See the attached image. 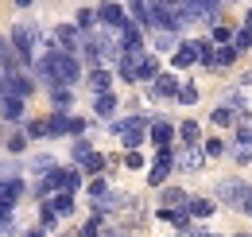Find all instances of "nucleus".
Returning <instances> with one entry per match:
<instances>
[{
	"label": "nucleus",
	"instance_id": "864d4df0",
	"mask_svg": "<svg viewBox=\"0 0 252 237\" xmlns=\"http://www.w3.org/2000/svg\"><path fill=\"white\" fill-rule=\"evenodd\" d=\"M233 237H249V234H233Z\"/></svg>",
	"mask_w": 252,
	"mask_h": 237
},
{
	"label": "nucleus",
	"instance_id": "20e7f679",
	"mask_svg": "<svg viewBox=\"0 0 252 237\" xmlns=\"http://www.w3.org/2000/svg\"><path fill=\"white\" fill-rule=\"evenodd\" d=\"M148 124H152V117H144V113H136V117H125V120H113V132L121 136V144L128 148H140L144 140H148Z\"/></svg>",
	"mask_w": 252,
	"mask_h": 237
},
{
	"label": "nucleus",
	"instance_id": "4468645a",
	"mask_svg": "<svg viewBox=\"0 0 252 237\" xmlns=\"http://www.w3.org/2000/svg\"><path fill=\"white\" fill-rule=\"evenodd\" d=\"M86 82H90V89H94V93H105V89H113V74H109L105 66H90Z\"/></svg>",
	"mask_w": 252,
	"mask_h": 237
},
{
	"label": "nucleus",
	"instance_id": "c9c22d12",
	"mask_svg": "<svg viewBox=\"0 0 252 237\" xmlns=\"http://www.w3.org/2000/svg\"><path fill=\"white\" fill-rule=\"evenodd\" d=\"M175 97H179V105H194V101H198V86L179 82V93H175Z\"/></svg>",
	"mask_w": 252,
	"mask_h": 237
},
{
	"label": "nucleus",
	"instance_id": "c756f323",
	"mask_svg": "<svg viewBox=\"0 0 252 237\" xmlns=\"http://www.w3.org/2000/svg\"><path fill=\"white\" fill-rule=\"evenodd\" d=\"M229 156H233L237 163H249V159H252V140H241V136H237L233 148H229Z\"/></svg>",
	"mask_w": 252,
	"mask_h": 237
},
{
	"label": "nucleus",
	"instance_id": "37998d69",
	"mask_svg": "<svg viewBox=\"0 0 252 237\" xmlns=\"http://www.w3.org/2000/svg\"><path fill=\"white\" fill-rule=\"evenodd\" d=\"M28 148V132H12L8 136V152H24Z\"/></svg>",
	"mask_w": 252,
	"mask_h": 237
},
{
	"label": "nucleus",
	"instance_id": "603ef678",
	"mask_svg": "<svg viewBox=\"0 0 252 237\" xmlns=\"http://www.w3.org/2000/svg\"><path fill=\"white\" fill-rule=\"evenodd\" d=\"M16 4H20V8H28V4H32V0H16Z\"/></svg>",
	"mask_w": 252,
	"mask_h": 237
},
{
	"label": "nucleus",
	"instance_id": "cd10ccee",
	"mask_svg": "<svg viewBox=\"0 0 252 237\" xmlns=\"http://www.w3.org/2000/svg\"><path fill=\"white\" fill-rule=\"evenodd\" d=\"M156 74H159V59L144 51V59H140V82H152Z\"/></svg>",
	"mask_w": 252,
	"mask_h": 237
},
{
	"label": "nucleus",
	"instance_id": "6e6552de",
	"mask_svg": "<svg viewBox=\"0 0 252 237\" xmlns=\"http://www.w3.org/2000/svg\"><path fill=\"white\" fill-rule=\"evenodd\" d=\"M140 59H144V51H121V59H117V78L140 82Z\"/></svg>",
	"mask_w": 252,
	"mask_h": 237
},
{
	"label": "nucleus",
	"instance_id": "4be33fe9",
	"mask_svg": "<svg viewBox=\"0 0 252 237\" xmlns=\"http://www.w3.org/2000/svg\"><path fill=\"white\" fill-rule=\"evenodd\" d=\"M175 136H183V144H198L202 140V124L198 120H183V124H175Z\"/></svg>",
	"mask_w": 252,
	"mask_h": 237
},
{
	"label": "nucleus",
	"instance_id": "393cba45",
	"mask_svg": "<svg viewBox=\"0 0 252 237\" xmlns=\"http://www.w3.org/2000/svg\"><path fill=\"white\" fill-rule=\"evenodd\" d=\"M39 226H43V230H47V234H51V230H55V226H59V210L51 206V202H47V198H43V202H39Z\"/></svg>",
	"mask_w": 252,
	"mask_h": 237
},
{
	"label": "nucleus",
	"instance_id": "1a4fd4ad",
	"mask_svg": "<svg viewBox=\"0 0 252 237\" xmlns=\"http://www.w3.org/2000/svg\"><path fill=\"white\" fill-rule=\"evenodd\" d=\"M24 101H28V97H20V93H0V120L20 124V120H24Z\"/></svg>",
	"mask_w": 252,
	"mask_h": 237
},
{
	"label": "nucleus",
	"instance_id": "ddd939ff",
	"mask_svg": "<svg viewBox=\"0 0 252 237\" xmlns=\"http://www.w3.org/2000/svg\"><path fill=\"white\" fill-rule=\"evenodd\" d=\"M179 93V78L175 74H156L152 78V97H175Z\"/></svg>",
	"mask_w": 252,
	"mask_h": 237
},
{
	"label": "nucleus",
	"instance_id": "dca6fc26",
	"mask_svg": "<svg viewBox=\"0 0 252 237\" xmlns=\"http://www.w3.org/2000/svg\"><path fill=\"white\" fill-rule=\"evenodd\" d=\"M190 47H194V59L206 70H214V39H190Z\"/></svg>",
	"mask_w": 252,
	"mask_h": 237
},
{
	"label": "nucleus",
	"instance_id": "4c0bfd02",
	"mask_svg": "<svg viewBox=\"0 0 252 237\" xmlns=\"http://www.w3.org/2000/svg\"><path fill=\"white\" fill-rule=\"evenodd\" d=\"M233 47H237V51H252V28L233 31Z\"/></svg>",
	"mask_w": 252,
	"mask_h": 237
},
{
	"label": "nucleus",
	"instance_id": "c85d7f7f",
	"mask_svg": "<svg viewBox=\"0 0 252 237\" xmlns=\"http://www.w3.org/2000/svg\"><path fill=\"white\" fill-rule=\"evenodd\" d=\"M51 101H55V113H70V105H74V97H70V89H66V86L51 89Z\"/></svg>",
	"mask_w": 252,
	"mask_h": 237
},
{
	"label": "nucleus",
	"instance_id": "b1692460",
	"mask_svg": "<svg viewBox=\"0 0 252 237\" xmlns=\"http://www.w3.org/2000/svg\"><path fill=\"white\" fill-rule=\"evenodd\" d=\"M47 136H70V117L66 113H51L47 117Z\"/></svg>",
	"mask_w": 252,
	"mask_h": 237
},
{
	"label": "nucleus",
	"instance_id": "c03bdc74",
	"mask_svg": "<svg viewBox=\"0 0 252 237\" xmlns=\"http://www.w3.org/2000/svg\"><path fill=\"white\" fill-rule=\"evenodd\" d=\"M210 39H214V47H218V43H233V31L221 28V24H214V35H210Z\"/></svg>",
	"mask_w": 252,
	"mask_h": 237
},
{
	"label": "nucleus",
	"instance_id": "bb28decb",
	"mask_svg": "<svg viewBox=\"0 0 252 237\" xmlns=\"http://www.w3.org/2000/svg\"><path fill=\"white\" fill-rule=\"evenodd\" d=\"M128 20H136L140 28H148V0H128Z\"/></svg>",
	"mask_w": 252,
	"mask_h": 237
},
{
	"label": "nucleus",
	"instance_id": "7ed1b4c3",
	"mask_svg": "<svg viewBox=\"0 0 252 237\" xmlns=\"http://www.w3.org/2000/svg\"><path fill=\"white\" fill-rule=\"evenodd\" d=\"M218 198L225 202V206L252 214V187L245 183V179H221L218 183Z\"/></svg>",
	"mask_w": 252,
	"mask_h": 237
},
{
	"label": "nucleus",
	"instance_id": "5701e85b",
	"mask_svg": "<svg viewBox=\"0 0 252 237\" xmlns=\"http://www.w3.org/2000/svg\"><path fill=\"white\" fill-rule=\"evenodd\" d=\"M187 191L183 187H163V195H159V206H187Z\"/></svg>",
	"mask_w": 252,
	"mask_h": 237
},
{
	"label": "nucleus",
	"instance_id": "a211bd4d",
	"mask_svg": "<svg viewBox=\"0 0 252 237\" xmlns=\"http://www.w3.org/2000/svg\"><path fill=\"white\" fill-rule=\"evenodd\" d=\"M194 47H190V39L187 43H179V47H175V51H171V66H175V70H187V66H194Z\"/></svg>",
	"mask_w": 252,
	"mask_h": 237
},
{
	"label": "nucleus",
	"instance_id": "f03ea898",
	"mask_svg": "<svg viewBox=\"0 0 252 237\" xmlns=\"http://www.w3.org/2000/svg\"><path fill=\"white\" fill-rule=\"evenodd\" d=\"M8 43L16 47L20 66H32V62H35V47L43 43V35H39V28H35V24H16V28H12V35H8Z\"/></svg>",
	"mask_w": 252,
	"mask_h": 237
},
{
	"label": "nucleus",
	"instance_id": "9b49d317",
	"mask_svg": "<svg viewBox=\"0 0 252 237\" xmlns=\"http://www.w3.org/2000/svg\"><path fill=\"white\" fill-rule=\"evenodd\" d=\"M117 105H121V101H117V93H113V89L94 93V113H97L101 120H113V117H117Z\"/></svg>",
	"mask_w": 252,
	"mask_h": 237
},
{
	"label": "nucleus",
	"instance_id": "473e14b6",
	"mask_svg": "<svg viewBox=\"0 0 252 237\" xmlns=\"http://www.w3.org/2000/svg\"><path fill=\"white\" fill-rule=\"evenodd\" d=\"M51 167H55V156H32V159H28V171H32V175H47Z\"/></svg>",
	"mask_w": 252,
	"mask_h": 237
},
{
	"label": "nucleus",
	"instance_id": "423d86ee",
	"mask_svg": "<svg viewBox=\"0 0 252 237\" xmlns=\"http://www.w3.org/2000/svg\"><path fill=\"white\" fill-rule=\"evenodd\" d=\"M175 167H183V171H202V167H206V148H198V144L175 148Z\"/></svg>",
	"mask_w": 252,
	"mask_h": 237
},
{
	"label": "nucleus",
	"instance_id": "9d476101",
	"mask_svg": "<svg viewBox=\"0 0 252 237\" xmlns=\"http://www.w3.org/2000/svg\"><path fill=\"white\" fill-rule=\"evenodd\" d=\"M121 51H144V31H140V24L136 20H125V28H121Z\"/></svg>",
	"mask_w": 252,
	"mask_h": 237
},
{
	"label": "nucleus",
	"instance_id": "79ce46f5",
	"mask_svg": "<svg viewBox=\"0 0 252 237\" xmlns=\"http://www.w3.org/2000/svg\"><path fill=\"white\" fill-rule=\"evenodd\" d=\"M125 167H132V171H140V167H144V156H140V148H128V152H125Z\"/></svg>",
	"mask_w": 252,
	"mask_h": 237
},
{
	"label": "nucleus",
	"instance_id": "8fccbe9b",
	"mask_svg": "<svg viewBox=\"0 0 252 237\" xmlns=\"http://www.w3.org/2000/svg\"><path fill=\"white\" fill-rule=\"evenodd\" d=\"M194 237H218V234H210V230H194Z\"/></svg>",
	"mask_w": 252,
	"mask_h": 237
},
{
	"label": "nucleus",
	"instance_id": "de8ad7c7",
	"mask_svg": "<svg viewBox=\"0 0 252 237\" xmlns=\"http://www.w3.org/2000/svg\"><path fill=\"white\" fill-rule=\"evenodd\" d=\"M86 132V120L82 117H70V136H82Z\"/></svg>",
	"mask_w": 252,
	"mask_h": 237
},
{
	"label": "nucleus",
	"instance_id": "5fc2aeb1",
	"mask_svg": "<svg viewBox=\"0 0 252 237\" xmlns=\"http://www.w3.org/2000/svg\"><path fill=\"white\" fill-rule=\"evenodd\" d=\"M0 78H4V70H0Z\"/></svg>",
	"mask_w": 252,
	"mask_h": 237
},
{
	"label": "nucleus",
	"instance_id": "f257e3e1",
	"mask_svg": "<svg viewBox=\"0 0 252 237\" xmlns=\"http://www.w3.org/2000/svg\"><path fill=\"white\" fill-rule=\"evenodd\" d=\"M47 62H51V70H55V78H59L63 86H74V82L82 78V59H78L74 51H59V47H47Z\"/></svg>",
	"mask_w": 252,
	"mask_h": 237
},
{
	"label": "nucleus",
	"instance_id": "a878e982",
	"mask_svg": "<svg viewBox=\"0 0 252 237\" xmlns=\"http://www.w3.org/2000/svg\"><path fill=\"white\" fill-rule=\"evenodd\" d=\"M210 120H214L218 128H229V124L237 120V109H233V105H218V109L210 113Z\"/></svg>",
	"mask_w": 252,
	"mask_h": 237
},
{
	"label": "nucleus",
	"instance_id": "a19ab883",
	"mask_svg": "<svg viewBox=\"0 0 252 237\" xmlns=\"http://www.w3.org/2000/svg\"><path fill=\"white\" fill-rule=\"evenodd\" d=\"M86 191H90V198H101V195H109V179H101V175H97L94 183L86 187Z\"/></svg>",
	"mask_w": 252,
	"mask_h": 237
},
{
	"label": "nucleus",
	"instance_id": "0eeeda50",
	"mask_svg": "<svg viewBox=\"0 0 252 237\" xmlns=\"http://www.w3.org/2000/svg\"><path fill=\"white\" fill-rule=\"evenodd\" d=\"M128 20V8H121L117 0H105V4H97V24H105V28L121 31Z\"/></svg>",
	"mask_w": 252,
	"mask_h": 237
},
{
	"label": "nucleus",
	"instance_id": "09e8293b",
	"mask_svg": "<svg viewBox=\"0 0 252 237\" xmlns=\"http://www.w3.org/2000/svg\"><path fill=\"white\" fill-rule=\"evenodd\" d=\"M20 237H47V230H43V226H32V230H24Z\"/></svg>",
	"mask_w": 252,
	"mask_h": 237
},
{
	"label": "nucleus",
	"instance_id": "f3484780",
	"mask_svg": "<svg viewBox=\"0 0 252 237\" xmlns=\"http://www.w3.org/2000/svg\"><path fill=\"white\" fill-rule=\"evenodd\" d=\"M237 55H241V51H237L233 43H218V47H214V70L233 66V62H237Z\"/></svg>",
	"mask_w": 252,
	"mask_h": 237
},
{
	"label": "nucleus",
	"instance_id": "f704fd0d",
	"mask_svg": "<svg viewBox=\"0 0 252 237\" xmlns=\"http://www.w3.org/2000/svg\"><path fill=\"white\" fill-rule=\"evenodd\" d=\"M82 31H90V28H97V8H78V20H74Z\"/></svg>",
	"mask_w": 252,
	"mask_h": 237
},
{
	"label": "nucleus",
	"instance_id": "ea45409f",
	"mask_svg": "<svg viewBox=\"0 0 252 237\" xmlns=\"http://www.w3.org/2000/svg\"><path fill=\"white\" fill-rule=\"evenodd\" d=\"M78 237H101V218H90V222H86V226H82V230H78Z\"/></svg>",
	"mask_w": 252,
	"mask_h": 237
},
{
	"label": "nucleus",
	"instance_id": "412c9836",
	"mask_svg": "<svg viewBox=\"0 0 252 237\" xmlns=\"http://www.w3.org/2000/svg\"><path fill=\"white\" fill-rule=\"evenodd\" d=\"M187 210H190V218H210V214L218 210V202H214V198H194V195H190Z\"/></svg>",
	"mask_w": 252,
	"mask_h": 237
},
{
	"label": "nucleus",
	"instance_id": "2eb2a0df",
	"mask_svg": "<svg viewBox=\"0 0 252 237\" xmlns=\"http://www.w3.org/2000/svg\"><path fill=\"white\" fill-rule=\"evenodd\" d=\"M0 70H4V74H16V70H20V55H16V47H12L4 35H0Z\"/></svg>",
	"mask_w": 252,
	"mask_h": 237
},
{
	"label": "nucleus",
	"instance_id": "39448f33",
	"mask_svg": "<svg viewBox=\"0 0 252 237\" xmlns=\"http://www.w3.org/2000/svg\"><path fill=\"white\" fill-rule=\"evenodd\" d=\"M47 47H59V51H74V55H78V47H82V28H78V24H59V28L51 31Z\"/></svg>",
	"mask_w": 252,
	"mask_h": 237
},
{
	"label": "nucleus",
	"instance_id": "3c124183",
	"mask_svg": "<svg viewBox=\"0 0 252 237\" xmlns=\"http://www.w3.org/2000/svg\"><path fill=\"white\" fill-rule=\"evenodd\" d=\"M245 28H252V12H249V16H245Z\"/></svg>",
	"mask_w": 252,
	"mask_h": 237
},
{
	"label": "nucleus",
	"instance_id": "f8f14e48",
	"mask_svg": "<svg viewBox=\"0 0 252 237\" xmlns=\"http://www.w3.org/2000/svg\"><path fill=\"white\" fill-rule=\"evenodd\" d=\"M148 136H152V144H156V148H167V144H171V136H175V124H171V120H163V117H156L152 124H148Z\"/></svg>",
	"mask_w": 252,
	"mask_h": 237
},
{
	"label": "nucleus",
	"instance_id": "a18cd8bd",
	"mask_svg": "<svg viewBox=\"0 0 252 237\" xmlns=\"http://www.w3.org/2000/svg\"><path fill=\"white\" fill-rule=\"evenodd\" d=\"M12 210H16V206H0V234L12 230Z\"/></svg>",
	"mask_w": 252,
	"mask_h": 237
},
{
	"label": "nucleus",
	"instance_id": "72a5a7b5",
	"mask_svg": "<svg viewBox=\"0 0 252 237\" xmlns=\"http://www.w3.org/2000/svg\"><path fill=\"white\" fill-rule=\"evenodd\" d=\"M4 195H8V206H16L24 198V183L20 179H4Z\"/></svg>",
	"mask_w": 252,
	"mask_h": 237
},
{
	"label": "nucleus",
	"instance_id": "e433bc0d",
	"mask_svg": "<svg viewBox=\"0 0 252 237\" xmlns=\"http://www.w3.org/2000/svg\"><path fill=\"white\" fill-rule=\"evenodd\" d=\"M90 152H94V144H90V136H78V140H74V152H70V156H74V163H82V159H86Z\"/></svg>",
	"mask_w": 252,
	"mask_h": 237
},
{
	"label": "nucleus",
	"instance_id": "7c9ffc66",
	"mask_svg": "<svg viewBox=\"0 0 252 237\" xmlns=\"http://www.w3.org/2000/svg\"><path fill=\"white\" fill-rule=\"evenodd\" d=\"M233 128H237V136H241V140H252V113H249V109H241V113H237Z\"/></svg>",
	"mask_w": 252,
	"mask_h": 237
},
{
	"label": "nucleus",
	"instance_id": "aec40b11",
	"mask_svg": "<svg viewBox=\"0 0 252 237\" xmlns=\"http://www.w3.org/2000/svg\"><path fill=\"white\" fill-rule=\"evenodd\" d=\"M78 167H82L86 175H105V171H109V159H105L101 152H90V156H86V159H82Z\"/></svg>",
	"mask_w": 252,
	"mask_h": 237
},
{
	"label": "nucleus",
	"instance_id": "2f4dec72",
	"mask_svg": "<svg viewBox=\"0 0 252 237\" xmlns=\"http://www.w3.org/2000/svg\"><path fill=\"white\" fill-rule=\"evenodd\" d=\"M152 47L156 51H175L179 47V31H159L156 39H152Z\"/></svg>",
	"mask_w": 252,
	"mask_h": 237
},
{
	"label": "nucleus",
	"instance_id": "6ab92c4d",
	"mask_svg": "<svg viewBox=\"0 0 252 237\" xmlns=\"http://www.w3.org/2000/svg\"><path fill=\"white\" fill-rule=\"evenodd\" d=\"M47 202L59 210V218H70V214H74V191H55Z\"/></svg>",
	"mask_w": 252,
	"mask_h": 237
},
{
	"label": "nucleus",
	"instance_id": "58836bf2",
	"mask_svg": "<svg viewBox=\"0 0 252 237\" xmlns=\"http://www.w3.org/2000/svg\"><path fill=\"white\" fill-rule=\"evenodd\" d=\"M24 132H28V140H43V136H47V120H28Z\"/></svg>",
	"mask_w": 252,
	"mask_h": 237
},
{
	"label": "nucleus",
	"instance_id": "49530a36",
	"mask_svg": "<svg viewBox=\"0 0 252 237\" xmlns=\"http://www.w3.org/2000/svg\"><path fill=\"white\" fill-rule=\"evenodd\" d=\"M221 152H225V144H221L218 136H210V140H206V156H221Z\"/></svg>",
	"mask_w": 252,
	"mask_h": 237
}]
</instances>
